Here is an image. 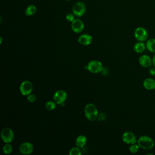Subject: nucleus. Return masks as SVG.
<instances>
[{
    "label": "nucleus",
    "instance_id": "obj_20",
    "mask_svg": "<svg viewBox=\"0 0 155 155\" xmlns=\"http://www.w3.org/2000/svg\"><path fill=\"white\" fill-rule=\"evenodd\" d=\"M13 150V148H12V146L10 145V144H8V143L6 145H5L3 148H2V151L3 152L6 154H10L12 153Z\"/></svg>",
    "mask_w": 155,
    "mask_h": 155
},
{
    "label": "nucleus",
    "instance_id": "obj_17",
    "mask_svg": "<svg viewBox=\"0 0 155 155\" xmlns=\"http://www.w3.org/2000/svg\"><path fill=\"white\" fill-rule=\"evenodd\" d=\"M87 143V137L84 135L79 136L76 140V145L79 148L84 147Z\"/></svg>",
    "mask_w": 155,
    "mask_h": 155
},
{
    "label": "nucleus",
    "instance_id": "obj_15",
    "mask_svg": "<svg viewBox=\"0 0 155 155\" xmlns=\"http://www.w3.org/2000/svg\"><path fill=\"white\" fill-rule=\"evenodd\" d=\"M134 51L137 53H142L146 49V45L143 42L139 41L136 42L133 46Z\"/></svg>",
    "mask_w": 155,
    "mask_h": 155
},
{
    "label": "nucleus",
    "instance_id": "obj_11",
    "mask_svg": "<svg viewBox=\"0 0 155 155\" xmlns=\"http://www.w3.org/2000/svg\"><path fill=\"white\" fill-rule=\"evenodd\" d=\"M34 150L33 145L28 142H25L22 143L19 147V151L20 152L25 155L31 154Z\"/></svg>",
    "mask_w": 155,
    "mask_h": 155
},
{
    "label": "nucleus",
    "instance_id": "obj_22",
    "mask_svg": "<svg viewBox=\"0 0 155 155\" xmlns=\"http://www.w3.org/2000/svg\"><path fill=\"white\" fill-rule=\"evenodd\" d=\"M70 155H81V151L79 147H73L69 151Z\"/></svg>",
    "mask_w": 155,
    "mask_h": 155
},
{
    "label": "nucleus",
    "instance_id": "obj_27",
    "mask_svg": "<svg viewBox=\"0 0 155 155\" xmlns=\"http://www.w3.org/2000/svg\"><path fill=\"white\" fill-rule=\"evenodd\" d=\"M2 43V37L1 36V44Z\"/></svg>",
    "mask_w": 155,
    "mask_h": 155
},
{
    "label": "nucleus",
    "instance_id": "obj_13",
    "mask_svg": "<svg viewBox=\"0 0 155 155\" xmlns=\"http://www.w3.org/2000/svg\"><path fill=\"white\" fill-rule=\"evenodd\" d=\"M78 42L83 45H88L92 42V36L88 34L81 35L78 38Z\"/></svg>",
    "mask_w": 155,
    "mask_h": 155
},
{
    "label": "nucleus",
    "instance_id": "obj_10",
    "mask_svg": "<svg viewBox=\"0 0 155 155\" xmlns=\"http://www.w3.org/2000/svg\"><path fill=\"white\" fill-rule=\"evenodd\" d=\"M71 30L76 33H79L82 31L84 28V24L80 19H75L71 24Z\"/></svg>",
    "mask_w": 155,
    "mask_h": 155
},
{
    "label": "nucleus",
    "instance_id": "obj_24",
    "mask_svg": "<svg viewBox=\"0 0 155 155\" xmlns=\"http://www.w3.org/2000/svg\"><path fill=\"white\" fill-rule=\"evenodd\" d=\"M27 100L30 102H33L36 101V96L35 94H31L27 96Z\"/></svg>",
    "mask_w": 155,
    "mask_h": 155
},
{
    "label": "nucleus",
    "instance_id": "obj_16",
    "mask_svg": "<svg viewBox=\"0 0 155 155\" xmlns=\"http://www.w3.org/2000/svg\"><path fill=\"white\" fill-rule=\"evenodd\" d=\"M146 48L151 53H155V38H151L147 40Z\"/></svg>",
    "mask_w": 155,
    "mask_h": 155
},
{
    "label": "nucleus",
    "instance_id": "obj_4",
    "mask_svg": "<svg viewBox=\"0 0 155 155\" xmlns=\"http://www.w3.org/2000/svg\"><path fill=\"white\" fill-rule=\"evenodd\" d=\"M134 35L135 38L140 42H144L147 41L148 37V33L147 30L142 27H139L136 28L134 32Z\"/></svg>",
    "mask_w": 155,
    "mask_h": 155
},
{
    "label": "nucleus",
    "instance_id": "obj_1",
    "mask_svg": "<svg viewBox=\"0 0 155 155\" xmlns=\"http://www.w3.org/2000/svg\"><path fill=\"white\" fill-rule=\"evenodd\" d=\"M137 143L140 148L145 150H151L154 146V142L153 139L147 135L141 136L137 139Z\"/></svg>",
    "mask_w": 155,
    "mask_h": 155
},
{
    "label": "nucleus",
    "instance_id": "obj_2",
    "mask_svg": "<svg viewBox=\"0 0 155 155\" xmlns=\"http://www.w3.org/2000/svg\"><path fill=\"white\" fill-rule=\"evenodd\" d=\"M85 117L90 121H94L98 116V111L96 107L93 104H87L84 109Z\"/></svg>",
    "mask_w": 155,
    "mask_h": 155
},
{
    "label": "nucleus",
    "instance_id": "obj_25",
    "mask_svg": "<svg viewBox=\"0 0 155 155\" xmlns=\"http://www.w3.org/2000/svg\"><path fill=\"white\" fill-rule=\"evenodd\" d=\"M150 68L149 69V73L151 76H155V67L153 66L150 67Z\"/></svg>",
    "mask_w": 155,
    "mask_h": 155
},
{
    "label": "nucleus",
    "instance_id": "obj_14",
    "mask_svg": "<svg viewBox=\"0 0 155 155\" xmlns=\"http://www.w3.org/2000/svg\"><path fill=\"white\" fill-rule=\"evenodd\" d=\"M143 87L148 90H153L155 89V80L153 78H147L143 81Z\"/></svg>",
    "mask_w": 155,
    "mask_h": 155
},
{
    "label": "nucleus",
    "instance_id": "obj_12",
    "mask_svg": "<svg viewBox=\"0 0 155 155\" xmlns=\"http://www.w3.org/2000/svg\"><path fill=\"white\" fill-rule=\"evenodd\" d=\"M139 64L144 68H150L152 64V59L147 54H143L139 58Z\"/></svg>",
    "mask_w": 155,
    "mask_h": 155
},
{
    "label": "nucleus",
    "instance_id": "obj_28",
    "mask_svg": "<svg viewBox=\"0 0 155 155\" xmlns=\"http://www.w3.org/2000/svg\"><path fill=\"white\" fill-rule=\"evenodd\" d=\"M66 1H70V0H66Z\"/></svg>",
    "mask_w": 155,
    "mask_h": 155
},
{
    "label": "nucleus",
    "instance_id": "obj_26",
    "mask_svg": "<svg viewBox=\"0 0 155 155\" xmlns=\"http://www.w3.org/2000/svg\"><path fill=\"white\" fill-rule=\"evenodd\" d=\"M152 64H153V66L155 67V54H154L152 58Z\"/></svg>",
    "mask_w": 155,
    "mask_h": 155
},
{
    "label": "nucleus",
    "instance_id": "obj_18",
    "mask_svg": "<svg viewBox=\"0 0 155 155\" xmlns=\"http://www.w3.org/2000/svg\"><path fill=\"white\" fill-rule=\"evenodd\" d=\"M36 7L35 5H29L27 7L25 10V14L26 16H30L33 15L36 12Z\"/></svg>",
    "mask_w": 155,
    "mask_h": 155
},
{
    "label": "nucleus",
    "instance_id": "obj_23",
    "mask_svg": "<svg viewBox=\"0 0 155 155\" xmlns=\"http://www.w3.org/2000/svg\"><path fill=\"white\" fill-rule=\"evenodd\" d=\"M65 19L67 21L72 22L75 19H74V15L73 13H68L66 15Z\"/></svg>",
    "mask_w": 155,
    "mask_h": 155
},
{
    "label": "nucleus",
    "instance_id": "obj_3",
    "mask_svg": "<svg viewBox=\"0 0 155 155\" xmlns=\"http://www.w3.org/2000/svg\"><path fill=\"white\" fill-rule=\"evenodd\" d=\"M86 12L85 5L81 1L76 2L74 4L72 7V12L74 16L81 17L83 16Z\"/></svg>",
    "mask_w": 155,
    "mask_h": 155
},
{
    "label": "nucleus",
    "instance_id": "obj_8",
    "mask_svg": "<svg viewBox=\"0 0 155 155\" xmlns=\"http://www.w3.org/2000/svg\"><path fill=\"white\" fill-rule=\"evenodd\" d=\"M67 94L64 90H59L56 91L53 95V100L58 104L63 105L64 102L67 99Z\"/></svg>",
    "mask_w": 155,
    "mask_h": 155
},
{
    "label": "nucleus",
    "instance_id": "obj_21",
    "mask_svg": "<svg viewBox=\"0 0 155 155\" xmlns=\"http://www.w3.org/2000/svg\"><path fill=\"white\" fill-rule=\"evenodd\" d=\"M139 145L136 143H133V144H131L130 147H129V150L131 153H136L139 150Z\"/></svg>",
    "mask_w": 155,
    "mask_h": 155
},
{
    "label": "nucleus",
    "instance_id": "obj_19",
    "mask_svg": "<svg viewBox=\"0 0 155 155\" xmlns=\"http://www.w3.org/2000/svg\"><path fill=\"white\" fill-rule=\"evenodd\" d=\"M45 108L49 111L53 110L56 108V104L53 101H48L45 104Z\"/></svg>",
    "mask_w": 155,
    "mask_h": 155
},
{
    "label": "nucleus",
    "instance_id": "obj_7",
    "mask_svg": "<svg viewBox=\"0 0 155 155\" xmlns=\"http://www.w3.org/2000/svg\"><path fill=\"white\" fill-rule=\"evenodd\" d=\"M19 90L22 95L28 96L33 90V84L29 81H23L20 85Z\"/></svg>",
    "mask_w": 155,
    "mask_h": 155
},
{
    "label": "nucleus",
    "instance_id": "obj_6",
    "mask_svg": "<svg viewBox=\"0 0 155 155\" xmlns=\"http://www.w3.org/2000/svg\"><path fill=\"white\" fill-rule=\"evenodd\" d=\"M87 69L91 73H97L103 70V66L100 61L93 60L89 62L87 65Z\"/></svg>",
    "mask_w": 155,
    "mask_h": 155
},
{
    "label": "nucleus",
    "instance_id": "obj_5",
    "mask_svg": "<svg viewBox=\"0 0 155 155\" xmlns=\"http://www.w3.org/2000/svg\"><path fill=\"white\" fill-rule=\"evenodd\" d=\"M1 137L3 142L5 143H10L14 139L13 131L11 128L8 127L4 128L1 131Z\"/></svg>",
    "mask_w": 155,
    "mask_h": 155
},
{
    "label": "nucleus",
    "instance_id": "obj_9",
    "mask_svg": "<svg viewBox=\"0 0 155 155\" xmlns=\"http://www.w3.org/2000/svg\"><path fill=\"white\" fill-rule=\"evenodd\" d=\"M122 139L125 143L130 145L136 143L137 141L136 135L131 131H126L124 133L122 136Z\"/></svg>",
    "mask_w": 155,
    "mask_h": 155
}]
</instances>
